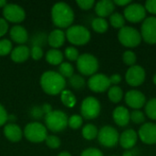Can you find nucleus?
<instances>
[{
    "label": "nucleus",
    "mask_w": 156,
    "mask_h": 156,
    "mask_svg": "<svg viewBox=\"0 0 156 156\" xmlns=\"http://www.w3.org/2000/svg\"><path fill=\"white\" fill-rule=\"evenodd\" d=\"M42 90L48 95H57L61 93L66 86L65 78L58 72L48 70L42 74L40 79Z\"/></svg>",
    "instance_id": "1"
},
{
    "label": "nucleus",
    "mask_w": 156,
    "mask_h": 156,
    "mask_svg": "<svg viewBox=\"0 0 156 156\" xmlns=\"http://www.w3.org/2000/svg\"><path fill=\"white\" fill-rule=\"evenodd\" d=\"M51 17L54 25L58 27H69L74 21V12L68 4L59 2L53 5Z\"/></svg>",
    "instance_id": "2"
},
{
    "label": "nucleus",
    "mask_w": 156,
    "mask_h": 156,
    "mask_svg": "<svg viewBox=\"0 0 156 156\" xmlns=\"http://www.w3.org/2000/svg\"><path fill=\"white\" fill-rule=\"evenodd\" d=\"M68 116L61 111H51L45 116V123L48 130L53 133H59L68 126Z\"/></svg>",
    "instance_id": "3"
},
{
    "label": "nucleus",
    "mask_w": 156,
    "mask_h": 156,
    "mask_svg": "<svg viewBox=\"0 0 156 156\" xmlns=\"http://www.w3.org/2000/svg\"><path fill=\"white\" fill-rule=\"evenodd\" d=\"M118 39L126 48H135L141 44L143 38L141 33L136 28L124 26L118 32Z\"/></svg>",
    "instance_id": "4"
},
{
    "label": "nucleus",
    "mask_w": 156,
    "mask_h": 156,
    "mask_svg": "<svg viewBox=\"0 0 156 156\" xmlns=\"http://www.w3.org/2000/svg\"><path fill=\"white\" fill-rule=\"evenodd\" d=\"M66 37L71 44L76 46H82L90 41V32L87 27L80 25H76L69 27L67 29Z\"/></svg>",
    "instance_id": "5"
},
{
    "label": "nucleus",
    "mask_w": 156,
    "mask_h": 156,
    "mask_svg": "<svg viewBox=\"0 0 156 156\" xmlns=\"http://www.w3.org/2000/svg\"><path fill=\"white\" fill-rule=\"evenodd\" d=\"M78 70L85 76L94 75L99 69V62L96 57L91 54H82L77 59Z\"/></svg>",
    "instance_id": "6"
},
{
    "label": "nucleus",
    "mask_w": 156,
    "mask_h": 156,
    "mask_svg": "<svg viewBox=\"0 0 156 156\" xmlns=\"http://www.w3.org/2000/svg\"><path fill=\"white\" fill-rule=\"evenodd\" d=\"M25 137L32 143H41L48 137L47 128L40 122H30L24 130Z\"/></svg>",
    "instance_id": "7"
},
{
    "label": "nucleus",
    "mask_w": 156,
    "mask_h": 156,
    "mask_svg": "<svg viewBox=\"0 0 156 156\" xmlns=\"http://www.w3.org/2000/svg\"><path fill=\"white\" fill-rule=\"evenodd\" d=\"M98 140L99 143L108 148H112L116 146V144L119 143L120 139V134L118 131L112 127V126H103L98 133Z\"/></svg>",
    "instance_id": "8"
},
{
    "label": "nucleus",
    "mask_w": 156,
    "mask_h": 156,
    "mask_svg": "<svg viewBox=\"0 0 156 156\" xmlns=\"http://www.w3.org/2000/svg\"><path fill=\"white\" fill-rule=\"evenodd\" d=\"M80 112L81 117L87 120L95 119L101 113V103L94 97H87L81 103Z\"/></svg>",
    "instance_id": "9"
},
{
    "label": "nucleus",
    "mask_w": 156,
    "mask_h": 156,
    "mask_svg": "<svg viewBox=\"0 0 156 156\" xmlns=\"http://www.w3.org/2000/svg\"><path fill=\"white\" fill-rule=\"evenodd\" d=\"M123 14L125 20H128L131 23H139L145 19L146 9L144 5L139 3H131L125 6Z\"/></svg>",
    "instance_id": "10"
},
{
    "label": "nucleus",
    "mask_w": 156,
    "mask_h": 156,
    "mask_svg": "<svg viewBox=\"0 0 156 156\" xmlns=\"http://www.w3.org/2000/svg\"><path fill=\"white\" fill-rule=\"evenodd\" d=\"M140 33L146 43L156 44V16H149L144 20Z\"/></svg>",
    "instance_id": "11"
},
{
    "label": "nucleus",
    "mask_w": 156,
    "mask_h": 156,
    "mask_svg": "<svg viewBox=\"0 0 156 156\" xmlns=\"http://www.w3.org/2000/svg\"><path fill=\"white\" fill-rule=\"evenodd\" d=\"M146 73L143 67L138 65H133L130 67L125 74L126 82L133 87H137L142 85L145 80Z\"/></svg>",
    "instance_id": "12"
},
{
    "label": "nucleus",
    "mask_w": 156,
    "mask_h": 156,
    "mask_svg": "<svg viewBox=\"0 0 156 156\" xmlns=\"http://www.w3.org/2000/svg\"><path fill=\"white\" fill-rule=\"evenodd\" d=\"M3 15L6 21L12 23H20L26 17L24 9L16 4H7L3 9Z\"/></svg>",
    "instance_id": "13"
},
{
    "label": "nucleus",
    "mask_w": 156,
    "mask_h": 156,
    "mask_svg": "<svg viewBox=\"0 0 156 156\" xmlns=\"http://www.w3.org/2000/svg\"><path fill=\"white\" fill-rule=\"evenodd\" d=\"M88 86L94 92H103L111 87L110 78L101 73L94 74L89 79Z\"/></svg>",
    "instance_id": "14"
},
{
    "label": "nucleus",
    "mask_w": 156,
    "mask_h": 156,
    "mask_svg": "<svg viewBox=\"0 0 156 156\" xmlns=\"http://www.w3.org/2000/svg\"><path fill=\"white\" fill-rule=\"evenodd\" d=\"M124 99L125 103L133 110H139L146 104L145 95L142 91L137 90H131L127 91Z\"/></svg>",
    "instance_id": "15"
},
{
    "label": "nucleus",
    "mask_w": 156,
    "mask_h": 156,
    "mask_svg": "<svg viewBox=\"0 0 156 156\" xmlns=\"http://www.w3.org/2000/svg\"><path fill=\"white\" fill-rule=\"evenodd\" d=\"M138 137L146 144H156V123L146 122L144 123L138 132Z\"/></svg>",
    "instance_id": "16"
},
{
    "label": "nucleus",
    "mask_w": 156,
    "mask_h": 156,
    "mask_svg": "<svg viewBox=\"0 0 156 156\" xmlns=\"http://www.w3.org/2000/svg\"><path fill=\"white\" fill-rule=\"evenodd\" d=\"M137 141H138V133L133 129H128L122 132L119 139V143L121 146L127 150L132 149L133 146H135Z\"/></svg>",
    "instance_id": "17"
},
{
    "label": "nucleus",
    "mask_w": 156,
    "mask_h": 156,
    "mask_svg": "<svg viewBox=\"0 0 156 156\" xmlns=\"http://www.w3.org/2000/svg\"><path fill=\"white\" fill-rule=\"evenodd\" d=\"M112 118L118 126L124 127L129 123L131 120V114L129 110L124 106H118L112 112Z\"/></svg>",
    "instance_id": "18"
},
{
    "label": "nucleus",
    "mask_w": 156,
    "mask_h": 156,
    "mask_svg": "<svg viewBox=\"0 0 156 156\" xmlns=\"http://www.w3.org/2000/svg\"><path fill=\"white\" fill-rule=\"evenodd\" d=\"M115 8V5L113 1L111 0H101L99 1L95 5V12L99 16V17H106L111 16Z\"/></svg>",
    "instance_id": "19"
},
{
    "label": "nucleus",
    "mask_w": 156,
    "mask_h": 156,
    "mask_svg": "<svg viewBox=\"0 0 156 156\" xmlns=\"http://www.w3.org/2000/svg\"><path fill=\"white\" fill-rule=\"evenodd\" d=\"M4 133L7 140L16 143L22 138V130L15 123H8L4 128Z\"/></svg>",
    "instance_id": "20"
},
{
    "label": "nucleus",
    "mask_w": 156,
    "mask_h": 156,
    "mask_svg": "<svg viewBox=\"0 0 156 156\" xmlns=\"http://www.w3.org/2000/svg\"><path fill=\"white\" fill-rule=\"evenodd\" d=\"M30 55V49L24 45L18 46L12 49L11 51V58L13 61L16 63H21L26 61Z\"/></svg>",
    "instance_id": "21"
},
{
    "label": "nucleus",
    "mask_w": 156,
    "mask_h": 156,
    "mask_svg": "<svg viewBox=\"0 0 156 156\" xmlns=\"http://www.w3.org/2000/svg\"><path fill=\"white\" fill-rule=\"evenodd\" d=\"M10 37L13 41L18 44H24L28 39V34L25 27L21 26H15L10 30Z\"/></svg>",
    "instance_id": "22"
},
{
    "label": "nucleus",
    "mask_w": 156,
    "mask_h": 156,
    "mask_svg": "<svg viewBox=\"0 0 156 156\" xmlns=\"http://www.w3.org/2000/svg\"><path fill=\"white\" fill-rule=\"evenodd\" d=\"M65 33L64 31H62L61 29H55L53 31L50 32V34L48 37V44L54 48H58L59 47H61L64 42H65Z\"/></svg>",
    "instance_id": "23"
},
{
    "label": "nucleus",
    "mask_w": 156,
    "mask_h": 156,
    "mask_svg": "<svg viewBox=\"0 0 156 156\" xmlns=\"http://www.w3.org/2000/svg\"><path fill=\"white\" fill-rule=\"evenodd\" d=\"M46 60L51 65H60L63 60V54L58 49H50L46 54Z\"/></svg>",
    "instance_id": "24"
},
{
    "label": "nucleus",
    "mask_w": 156,
    "mask_h": 156,
    "mask_svg": "<svg viewBox=\"0 0 156 156\" xmlns=\"http://www.w3.org/2000/svg\"><path fill=\"white\" fill-rule=\"evenodd\" d=\"M60 99H61L62 103L68 108L74 107L77 102V100H76V97L74 96V94L70 90H64L61 92Z\"/></svg>",
    "instance_id": "25"
},
{
    "label": "nucleus",
    "mask_w": 156,
    "mask_h": 156,
    "mask_svg": "<svg viewBox=\"0 0 156 156\" xmlns=\"http://www.w3.org/2000/svg\"><path fill=\"white\" fill-rule=\"evenodd\" d=\"M91 27L93 28L94 31H96L97 33H104L108 30L109 27V24L106 21L105 18L102 17H97L94 18L91 22Z\"/></svg>",
    "instance_id": "26"
},
{
    "label": "nucleus",
    "mask_w": 156,
    "mask_h": 156,
    "mask_svg": "<svg viewBox=\"0 0 156 156\" xmlns=\"http://www.w3.org/2000/svg\"><path fill=\"white\" fill-rule=\"evenodd\" d=\"M108 97L110 101L113 103H118L122 101L123 97V92L122 90L119 86H112L110 87L109 91H108Z\"/></svg>",
    "instance_id": "27"
},
{
    "label": "nucleus",
    "mask_w": 156,
    "mask_h": 156,
    "mask_svg": "<svg viewBox=\"0 0 156 156\" xmlns=\"http://www.w3.org/2000/svg\"><path fill=\"white\" fill-rule=\"evenodd\" d=\"M98 129L95 125L93 124H86L83 129H82V136L84 137V139L88 140V141H91L93 139H95L98 136Z\"/></svg>",
    "instance_id": "28"
},
{
    "label": "nucleus",
    "mask_w": 156,
    "mask_h": 156,
    "mask_svg": "<svg viewBox=\"0 0 156 156\" xmlns=\"http://www.w3.org/2000/svg\"><path fill=\"white\" fill-rule=\"evenodd\" d=\"M110 23L115 28H122L125 25V18L122 15L118 12L112 13L110 16Z\"/></svg>",
    "instance_id": "29"
},
{
    "label": "nucleus",
    "mask_w": 156,
    "mask_h": 156,
    "mask_svg": "<svg viewBox=\"0 0 156 156\" xmlns=\"http://www.w3.org/2000/svg\"><path fill=\"white\" fill-rule=\"evenodd\" d=\"M58 73L63 78H70L74 73L73 66L69 62H63L58 66Z\"/></svg>",
    "instance_id": "30"
},
{
    "label": "nucleus",
    "mask_w": 156,
    "mask_h": 156,
    "mask_svg": "<svg viewBox=\"0 0 156 156\" xmlns=\"http://www.w3.org/2000/svg\"><path fill=\"white\" fill-rule=\"evenodd\" d=\"M145 113L150 119L156 121V98H153L146 102Z\"/></svg>",
    "instance_id": "31"
},
{
    "label": "nucleus",
    "mask_w": 156,
    "mask_h": 156,
    "mask_svg": "<svg viewBox=\"0 0 156 156\" xmlns=\"http://www.w3.org/2000/svg\"><path fill=\"white\" fill-rule=\"evenodd\" d=\"M69 83L74 89L80 90L85 86V80L80 75H74L73 74V76L69 78Z\"/></svg>",
    "instance_id": "32"
},
{
    "label": "nucleus",
    "mask_w": 156,
    "mask_h": 156,
    "mask_svg": "<svg viewBox=\"0 0 156 156\" xmlns=\"http://www.w3.org/2000/svg\"><path fill=\"white\" fill-rule=\"evenodd\" d=\"M83 122V119L80 115L74 114L71 115L68 120V125L72 129H79Z\"/></svg>",
    "instance_id": "33"
},
{
    "label": "nucleus",
    "mask_w": 156,
    "mask_h": 156,
    "mask_svg": "<svg viewBox=\"0 0 156 156\" xmlns=\"http://www.w3.org/2000/svg\"><path fill=\"white\" fill-rule=\"evenodd\" d=\"M136 59H137V58H136V55H135V53H134L133 51H132V50H127V51H125V52L123 53V55H122V60H123V62H124L126 65L130 66V67L135 65Z\"/></svg>",
    "instance_id": "34"
},
{
    "label": "nucleus",
    "mask_w": 156,
    "mask_h": 156,
    "mask_svg": "<svg viewBox=\"0 0 156 156\" xmlns=\"http://www.w3.org/2000/svg\"><path fill=\"white\" fill-rule=\"evenodd\" d=\"M131 120L136 124H142L145 122V115L139 110H134L131 113Z\"/></svg>",
    "instance_id": "35"
},
{
    "label": "nucleus",
    "mask_w": 156,
    "mask_h": 156,
    "mask_svg": "<svg viewBox=\"0 0 156 156\" xmlns=\"http://www.w3.org/2000/svg\"><path fill=\"white\" fill-rule=\"evenodd\" d=\"M12 51V43L8 39L0 40V56H6Z\"/></svg>",
    "instance_id": "36"
},
{
    "label": "nucleus",
    "mask_w": 156,
    "mask_h": 156,
    "mask_svg": "<svg viewBox=\"0 0 156 156\" xmlns=\"http://www.w3.org/2000/svg\"><path fill=\"white\" fill-rule=\"evenodd\" d=\"M65 56L69 60H71V61L76 60L77 61V59L80 57V54H79L78 49L75 48L74 47H68L65 49Z\"/></svg>",
    "instance_id": "37"
},
{
    "label": "nucleus",
    "mask_w": 156,
    "mask_h": 156,
    "mask_svg": "<svg viewBox=\"0 0 156 156\" xmlns=\"http://www.w3.org/2000/svg\"><path fill=\"white\" fill-rule=\"evenodd\" d=\"M45 141H46L47 145L51 149H57L60 146V140L58 139V137L55 135L48 136Z\"/></svg>",
    "instance_id": "38"
},
{
    "label": "nucleus",
    "mask_w": 156,
    "mask_h": 156,
    "mask_svg": "<svg viewBox=\"0 0 156 156\" xmlns=\"http://www.w3.org/2000/svg\"><path fill=\"white\" fill-rule=\"evenodd\" d=\"M30 55L33 59L38 60L43 57V49L38 45H34L30 49Z\"/></svg>",
    "instance_id": "39"
},
{
    "label": "nucleus",
    "mask_w": 156,
    "mask_h": 156,
    "mask_svg": "<svg viewBox=\"0 0 156 156\" xmlns=\"http://www.w3.org/2000/svg\"><path fill=\"white\" fill-rule=\"evenodd\" d=\"M94 0H78L77 5L83 10H89L94 5Z\"/></svg>",
    "instance_id": "40"
},
{
    "label": "nucleus",
    "mask_w": 156,
    "mask_h": 156,
    "mask_svg": "<svg viewBox=\"0 0 156 156\" xmlns=\"http://www.w3.org/2000/svg\"><path fill=\"white\" fill-rule=\"evenodd\" d=\"M80 156H103V154L97 148H88L82 152Z\"/></svg>",
    "instance_id": "41"
},
{
    "label": "nucleus",
    "mask_w": 156,
    "mask_h": 156,
    "mask_svg": "<svg viewBox=\"0 0 156 156\" xmlns=\"http://www.w3.org/2000/svg\"><path fill=\"white\" fill-rule=\"evenodd\" d=\"M144 7L149 13L156 15V0H147L145 2Z\"/></svg>",
    "instance_id": "42"
},
{
    "label": "nucleus",
    "mask_w": 156,
    "mask_h": 156,
    "mask_svg": "<svg viewBox=\"0 0 156 156\" xmlns=\"http://www.w3.org/2000/svg\"><path fill=\"white\" fill-rule=\"evenodd\" d=\"M8 29V24L5 19L0 18V37H3Z\"/></svg>",
    "instance_id": "43"
},
{
    "label": "nucleus",
    "mask_w": 156,
    "mask_h": 156,
    "mask_svg": "<svg viewBox=\"0 0 156 156\" xmlns=\"http://www.w3.org/2000/svg\"><path fill=\"white\" fill-rule=\"evenodd\" d=\"M7 113L5 108L0 104V126L4 125L7 121Z\"/></svg>",
    "instance_id": "44"
},
{
    "label": "nucleus",
    "mask_w": 156,
    "mask_h": 156,
    "mask_svg": "<svg viewBox=\"0 0 156 156\" xmlns=\"http://www.w3.org/2000/svg\"><path fill=\"white\" fill-rule=\"evenodd\" d=\"M110 81H111V84H119L121 81H122V76L118 73L116 74H113L110 77Z\"/></svg>",
    "instance_id": "45"
},
{
    "label": "nucleus",
    "mask_w": 156,
    "mask_h": 156,
    "mask_svg": "<svg viewBox=\"0 0 156 156\" xmlns=\"http://www.w3.org/2000/svg\"><path fill=\"white\" fill-rule=\"evenodd\" d=\"M132 2L131 0H114L113 4L117 5H121V6H127L128 5H130Z\"/></svg>",
    "instance_id": "46"
},
{
    "label": "nucleus",
    "mask_w": 156,
    "mask_h": 156,
    "mask_svg": "<svg viewBox=\"0 0 156 156\" xmlns=\"http://www.w3.org/2000/svg\"><path fill=\"white\" fill-rule=\"evenodd\" d=\"M7 5V2L5 0H0V7H5Z\"/></svg>",
    "instance_id": "47"
},
{
    "label": "nucleus",
    "mask_w": 156,
    "mask_h": 156,
    "mask_svg": "<svg viewBox=\"0 0 156 156\" xmlns=\"http://www.w3.org/2000/svg\"><path fill=\"white\" fill-rule=\"evenodd\" d=\"M58 156H71V154L69 152H62V153H60Z\"/></svg>",
    "instance_id": "48"
},
{
    "label": "nucleus",
    "mask_w": 156,
    "mask_h": 156,
    "mask_svg": "<svg viewBox=\"0 0 156 156\" xmlns=\"http://www.w3.org/2000/svg\"><path fill=\"white\" fill-rule=\"evenodd\" d=\"M153 80H154V83L156 85V73L154 74V79H153Z\"/></svg>",
    "instance_id": "49"
}]
</instances>
